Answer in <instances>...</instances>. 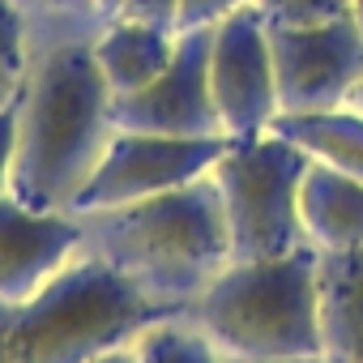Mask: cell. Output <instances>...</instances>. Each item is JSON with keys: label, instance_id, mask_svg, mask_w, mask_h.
<instances>
[{"label": "cell", "instance_id": "cell-8", "mask_svg": "<svg viewBox=\"0 0 363 363\" xmlns=\"http://www.w3.org/2000/svg\"><path fill=\"white\" fill-rule=\"evenodd\" d=\"M210 48H214V26L179 30L171 65L145 90L116 99L111 124L158 137H227L210 86Z\"/></svg>", "mask_w": 363, "mask_h": 363}, {"label": "cell", "instance_id": "cell-14", "mask_svg": "<svg viewBox=\"0 0 363 363\" xmlns=\"http://www.w3.org/2000/svg\"><path fill=\"white\" fill-rule=\"evenodd\" d=\"M269 133L295 141L312 162H325L333 171H346L363 179V111L354 107H329V111H278Z\"/></svg>", "mask_w": 363, "mask_h": 363}, {"label": "cell", "instance_id": "cell-16", "mask_svg": "<svg viewBox=\"0 0 363 363\" xmlns=\"http://www.w3.org/2000/svg\"><path fill=\"white\" fill-rule=\"evenodd\" d=\"M26 18L22 5L0 0V107L13 103L26 86Z\"/></svg>", "mask_w": 363, "mask_h": 363}, {"label": "cell", "instance_id": "cell-19", "mask_svg": "<svg viewBox=\"0 0 363 363\" xmlns=\"http://www.w3.org/2000/svg\"><path fill=\"white\" fill-rule=\"evenodd\" d=\"M13 158H18V99L0 107V193L13 189Z\"/></svg>", "mask_w": 363, "mask_h": 363}, {"label": "cell", "instance_id": "cell-23", "mask_svg": "<svg viewBox=\"0 0 363 363\" xmlns=\"http://www.w3.org/2000/svg\"><path fill=\"white\" fill-rule=\"evenodd\" d=\"M124 9H128V0H94V13H99V18H107V22L124 18Z\"/></svg>", "mask_w": 363, "mask_h": 363}, {"label": "cell", "instance_id": "cell-3", "mask_svg": "<svg viewBox=\"0 0 363 363\" xmlns=\"http://www.w3.org/2000/svg\"><path fill=\"white\" fill-rule=\"evenodd\" d=\"M162 316L175 308L150 299L99 252H77L35 295L0 303V363H90Z\"/></svg>", "mask_w": 363, "mask_h": 363}, {"label": "cell", "instance_id": "cell-25", "mask_svg": "<svg viewBox=\"0 0 363 363\" xmlns=\"http://www.w3.org/2000/svg\"><path fill=\"white\" fill-rule=\"evenodd\" d=\"M346 107H354V111H363V77L354 82V90H350V99H346Z\"/></svg>", "mask_w": 363, "mask_h": 363}, {"label": "cell", "instance_id": "cell-2", "mask_svg": "<svg viewBox=\"0 0 363 363\" xmlns=\"http://www.w3.org/2000/svg\"><path fill=\"white\" fill-rule=\"evenodd\" d=\"M77 218L103 261L175 312L197 303L201 291L231 265V227L214 171L184 189Z\"/></svg>", "mask_w": 363, "mask_h": 363}, {"label": "cell", "instance_id": "cell-7", "mask_svg": "<svg viewBox=\"0 0 363 363\" xmlns=\"http://www.w3.org/2000/svg\"><path fill=\"white\" fill-rule=\"evenodd\" d=\"M269 56L278 82V111H329L346 107L354 82L363 77V30L354 18L329 22H269Z\"/></svg>", "mask_w": 363, "mask_h": 363}, {"label": "cell", "instance_id": "cell-22", "mask_svg": "<svg viewBox=\"0 0 363 363\" xmlns=\"http://www.w3.org/2000/svg\"><path fill=\"white\" fill-rule=\"evenodd\" d=\"M90 363H137V346L128 342V346H116V350H107V354H99V359H90Z\"/></svg>", "mask_w": 363, "mask_h": 363}, {"label": "cell", "instance_id": "cell-24", "mask_svg": "<svg viewBox=\"0 0 363 363\" xmlns=\"http://www.w3.org/2000/svg\"><path fill=\"white\" fill-rule=\"evenodd\" d=\"M231 363H248V359H231ZM278 363H333L329 354H303V359H278Z\"/></svg>", "mask_w": 363, "mask_h": 363}, {"label": "cell", "instance_id": "cell-15", "mask_svg": "<svg viewBox=\"0 0 363 363\" xmlns=\"http://www.w3.org/2000/svg\"><path fill=\"white\" fill-rule=\"evenodd\" d=\"M133 346H137V363H231L201 333L197 320H179V316L154 320Z\"/></svg>", "mask_w": 363, "mask_h": 363}, {"label": "cell", "instance_id": "cell-26", "mask_svg": "<svg viewBox=\"0 0 363 363\" xmlns=\"http://www.w3.org/2000/svg\"><path fill=\"white\" fill-rule=\"evenodd\" d=\"M350 18H354V26L363 30V0H350Z\"/></svg>", "mask_w": 363, "mask_h": 363}, {"label": "cell", "instance_id": "cell-21", "mask_svg": "<svg viewBox=\"0 0 363 363\" xmlns=\"http://www.w3.org/2000/svg\"><path fill=\"white\" fill-rule=\"evenodd\" d=\"M13 5H30L43 13H60V18H99L94 0H13Z\"/></svg>", "mask_w": 363, "mask_h": 363}, {"label": "cell", "instance_id": "cell-6", "mask_svg": "<svg viewBox=\"0 0 363 363\" xmlns=\"http://www.w3.org/2000/svg\"><path fill=\"white\" fill-rule=\"evenodd\" d=\"M227 145L231 137H158V133L116 128L69 214L120 210L171 189H184L218 167Z\"/></svg>", "mask_w": 363, "mask_h": 363}, {"label": "cell", "instance_id": "cell-12", "mask_svg": "<svg viewBox=\"0 0 363 363\" xmlns=\"http://www.w3.org/2000/svg\"><path fill=\"white\" fill-rule=\"evenodd\" d=\"M320 329L333 363H363V248L320 252Z\"/></svg>", "mask_w": 363, "mask_h": 363}, {"label": "cell", "instance_id": "cell-20", "mask_svg": "<svg viewBox=\"0 0 363 363\" xmlns=\"http://www.w3.org/2000/svg\"><path fill=\"white\" fill-rule=\"evenodd\" d=\"M175 13H179V0H128V9H124L128 22H145L162 30H175Z\"/></svg>", "mask_w": 363, "mask_h": 363}, {"label": "cell", "instance_id": "cell-9", "mask_svg": "<svg viewBox=\"0 0 363 363\" xmlns=\"http://www.w3.org/2000/svg\"><path fill=\"white\" fill-rule=\"evenodd\" d=\"M210 86L227 137H257L278 116V82L269 56V18L257 0L231 9L214 26Z\"/></svg>", "mask_w": 363, "mask_h": 363}, {"label": "cell", "instance_id": "cell-10", "mask_svg": "<svg viewBox=\"0 0 363 363\" xmlns=\"http://www.w3.org/2000/svg\"><path fill=\"white\" fill-rule=\"evenodd\" d=\"M86 244V223L65 210H35L0 193V303L35 295Z\"/></svg>", "mask_w": 363, "mask_h": 363}, {"label": "cell", "instance_id": "cell-1", "mask_svg": "<svg viewBox=\"0 0 363 363\" xmlns=\"http://www.w3.org/2000/svg\"><path fill=\"white\" fill-rule=\"evenodd\" d=\"M111 86L99 69L94 43H60L30 73L18 94V158L13 197L35 210H73L99 167L116 124Z\"/></svg>", "mask_w": 363, "mask_h": 363}, {"label": "cell", "instance_id": "cell-17", "mask_svg": "<svg viewBox=\"0 0 363 363\" xmlns=\"http://www.w3.org/2000/svg\"><path fill=\"white\" fill-rule=\"evenodd\" d=\"M269 22H291V26H308V22H329V18H346L350 0H257Z\"/></svg>", "mask_w": 363, "mask_h": 363}, {"label": "cell", "instance_id": "cell-5", "mask_svg": "<svg viewBox=\"0 0 363 363\" xmlns=\"http://www.w3.org/2000/svg\"><path fill=\"white\" fill-rule=\"evenodd\" d=\"M308 154L278 137H231L227 154L214 167V184L223 193L227 227H231V261H261V257H286L299 248H312L299 218V189Z\"/></svg>", "mask_w": 363, "mask_h": 363}, {"label": "cell", "instance_id": "cell-13", "mask_svg": "<svg viewBox=\"0 0 363 363\" xmlns=\"http://www.w3.org/2000/svg\"><path fill=\"white\" fill-rule=\"evenodd\" d=\"M175 39H179V30L128 22V18L107 22V30L94 39V56H99V69H103L111 94L124 99V94L145 90V86L171 65Z\"/></svg>", "mask_w": 363, "mask_h": 363}, {"label": "cell", "instance_id": "cell-4", "mask_svg": "<svg viewBox=\"0 0 363 363\" xmlns=\"http://www.w3.org/2000/svg\"><path fill=\"white\" fill-rule=\"evenodd\" d=\"M316 261V248L231 261L193 303V320L227 359L278 363L325 354Z\"/></svg>", "mask_w": 363, "mask_h": 363}, {"label": "cell", "instance_id": "cell-11", "mask_svg": "<svg viewBox=\"0 0 363 363\" xmlns=\"http://www.w3.org/2000/svg\"><path fill=\"white\" fill-rule=\"evenodd\" d=\"M299 218L316 252L363 248V179L325 162H308L299 189Z\"/></svg>", "mask_w": 363, "mask_h": 363}, {"label": "cell", "instance_id": "cell-18", "mask_svg": "<svg viewBox=\"0 0 363 363\" xmlns=\"http://www.w3.org/2000/svg\"><path fill=\"white\" fill-rule=\"evenodd\" d=\"M248 5V0H179L175 13V30H201V26H218L231 9Z\"/></svg>", "mask_w": 363, "mask_h": 363}]
</instances>
